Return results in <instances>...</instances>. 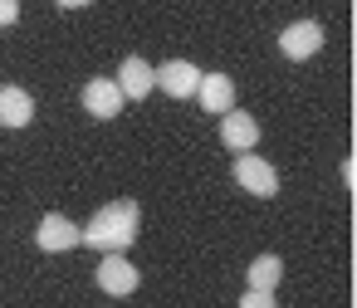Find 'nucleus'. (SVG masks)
Wrapping results in <instances>:
<instances>
[{"mask_svg": "<svg viewBox=\"0 0 357 308\" xmlns=\"http://www.w3.org/2000/svg\"><path fill=\"white\" fill-rule=\"evenodd\" d=\"M123 103H128V98L118 93L113 79H89V84H84V108H89L93 118H118Z\"/></svg>", "mask_w": 357, "mask_h": 308, "instance_id": "obj_9", "label": "nucleus"}, {"mask_svg": "<svg viewBox=\"0 0 357 308\" xmlns=\"http://www.w3.org/2000/svg\"><path fill=\"white\" fill-rule=\"evenodd\" d=\"M98 288L113 293V298H128V293L137 288V269H132L123 254H108V259L98 264Z\"/></svg>", "mask_w": 357, "mask_h": 308, "instance_id": "obj_10", "label": "nucleus"}, {"mask_svg": "<svg viewBox=\"0 0 357 308\" xmlns=\"http://www.w3.org/2000/svg\"><path fill=\"white\" fill-rule=\"evenodd\" d=\"M113 84H118V93H123V98L142 103V98L152 93V84H157V79H152V64L132 54V59H123V69H118V79H113Z\"/></svg>", "mask_w": 357, "mask_h": 308, "instance_id": "obj_7", "label": "nucleus"}, {"mask_svg": "<svg viewBox=\"0 0 357 308\" xmlns=\"http://www.w3.org/2000/svg\"><path fill=\"white\" fill-rule=\"evenodd\" d=\"M240 308H279V303H274V293H259V288H250V293L240 298Z\"/></svg>", "mask_w": 357, "mask_h": 308, "instance_id": "obj_13", "label": "nucleus"}, {"mask_svg": "<svg viewBox=\"0 0 357 308\" xmlns=\"http://www.w3.org/2000/svg\"><path fill=\"white\" fill-rule=\"evenodd\" d=\"M235 181L250 191V196H274L279 191V171L259 157H235Z\"/></svg>", "mask_w": 357, "mask_h": 308, "instance_id": "obj_3", "label": "nucleus"}, {"mask_svg": "<svg viewBox=\"0 0 357 308\" xmlns=\"http://www.w3.org/2000/svg\"><path fill=\"white\" fill-rule=\"evenodd\" d=\"M35 240H40V249L59 254V249L84 245V230H79L74 220H64V215H45V220H40V230H35Z\"/></svg>", "mask_w": 357, "mask_h": 308, "instance_id": "obj_6", "label": "nucleus"}, {"mask_svg": "<svg viewBox=\"0 0 357 308\" xmlns=\"http://www.w3.org/2000/svg\"><path fill=\"white\" fill-rule=\"evenodd\" d=\"M220 142L230 147V152H255V142H259V123L250 118V113H220Z\"/></svg>", "mask_w": 357, "mask_h": 308, "instance_id": "obj_5", "label": "nucleus"}, {"mask_svg": "<svg viewBox=\"0 0 357 308\" xmlns=\"http://www.w3.org/2000/svg\"><path fill=\"white\" fill-rule=\"evenodd\" d=\"M20 20V0H0V30Z\"/></svg>", "mask_w": 357, "mask_h": 308, "instance_id": "obj_14", "label": "nucleus"}, {"mask_svg": "<svg viewBox=\"0 0 357 308\" xmlns=\"http://www.w3.org/2000/svg\"><path fill=\"white\" fill-rule=\"evenodd\" d=\"M152 79H157V88H167L172 98H196L201 69H196V64H186V59H172V64L152 69Z\"/></svg>", "mask_w": 357, "mask_h": 308, "instance_id": "obj_2", "label": "nucleus"}, {"mask_svg": "<svg viewBox=\"0 0 357 308\" xmlns=\"http://www.w3.org/2000/svg\"><path fill=\"white\" fill-rule=\"evenodd\" d=\"M196 98H201V108H206L211 118H220V113H230V108H235V84H230L225 74H201Z\"/></svg>", "mask_w": 357, "mask_h": 308, "instance_id": "obj_8", "label": "nucleus"}, {"mask_svg": "<svg viewBox=\"0 0 357 308\" xmlns=\"http://www.w3.org/2000/svg\"><path fill=\"white\" fill-rule=\"evenodd\" d=\"M35 118V98L25 88H0V123L6 128H25Z\"/></svg>", "mask_w": 357, "mask_h": 308, "instance_id": "obj_11", "label": "nucleus"}, {"mask_svg": "<svg viewBox=\"0 0 357 308\" xmlns=\"http://www.w3.org/2000/svg\"><path fill=\"white\" fill-rule=\"evenodd\" d=\"M284 279V264H279V254H259L255 264H250V288H259V293H274V284Z\"/></svg>", "mask_w": 357, "mask_h": 308, "instance_id": "obj_12", "label": "nucleus"}, {"mask_svg": "<svg viewBox=\"0 0 357 308\" xmlns=\"http://www.w3.org/2000/svg\"><path fill=\"white\" fill-rule=\"evenodd\" d=\"M279 49H284L289 59H308V54H318V49H323V25H318V20H298V25H289V30L279 35Z\"/></svg>", "mask_w": 357, "mask_h": 308, "instance_id": "obj_4", "label": "nucleus"}, {"mask_svg": "<svg viewBox=\"0 0 357 308\" xmlns=\"http://www.w3.org/2000/svg\"><path fill=\"white\" fill-rule=\"evenodd\" d=\"M137 240V201H118V206H103L89 230H84V245L103 249V254H123L128 245Z\"/></svg>", "mask_w": 357, "mask_h": 308, "instance_id": "obj_1", "label": "nucleus"}, {"mask_svg": "<svg viewBox=\"0 0 357 308\" xmlns=\"http://www.w3.org/2000/svg\"><path fill=\"white\" fill-rule=\"evenodd\" d=\"M59 6H69V10H79V6H89V0H59Z\"/></svg>", "mask_w": 357, "mask_h": 308, "instance_id": "obj_15", "label": "nucleus"}]
</instances>
